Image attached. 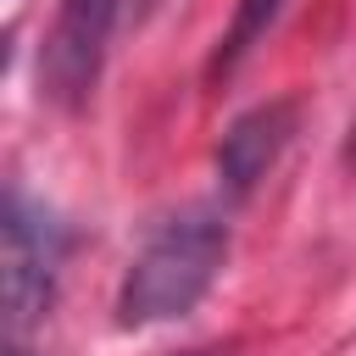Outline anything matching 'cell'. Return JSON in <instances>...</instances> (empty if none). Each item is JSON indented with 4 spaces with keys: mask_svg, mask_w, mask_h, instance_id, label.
I'll return each mask as SVG.
<instances>
[{
    "mask_svg": "<svg viewBox=\"0 0 356 356\" xmlns=\"http://www.w3.org/2000/svg\"><path fill=\"white\" fill-rule=\"evenodd\" d=\"M228 261V217L217 206L167 211L117 284V328H150L195 312Z\"/></svg>",
    "mask_w": 356,
    "mask_h": 356,
    "instance_id": "6da1fadb",
    "label": "cell"
},
{
    "mask_svg": "<svg viewBox=\"0 0 356 356\" xmlns=\"http://www.w3.org/2000/svg\"><path fill=\"white\" fill-rule=\"evenodd\" d=\"M150 11V0H61L44 50H39V83L61 106H83L100 83V67L111 44Z\"/></svg>",
    "mask_w": 356,
    "mask_h": 356,
    "instance_id": "3957f363",
    "label": "cell"
},
{
    "mask_svg": "<svg viewBox=\"0 0 356 356\" xmlns=\"http://www.w3.org/2000/svg\"><path fill=\"white\" fill-rule=\"evenodd\" d=\"M289 134H295V106L289 100H267V106H250L245 117H234L228 134H222V145H217L222 189L228 195H250L273 172V161L284 156Z\"/></svg>",
    "mask_w": 356,
    "mask_h": 356,
    "instance_id": "277c9868",
    "label": "cell"
},
{
    "mask_svg": "<svg viewBox=\"0 0 356 356\" xmlns=\"http://www.w3.org/2000/svg\"><path fill=\"white\" fill-rule=\"evenodd\" d=\"M67 261V228L28 200L22 189L6 195L0 217V306H6V356H28V334L44 323L56 300V278Z\"/></svg>",
    "mask_w": 356,
    "mask_h": 356,
    "instance_id": "7a4b0ae2",
    "label": "cell"
},
{
    "mask_svg": "<svg viewBox=\"0 0 356 356\" xmlns=\"http://www.w3.org/2000/svg\"><path fill=\"white\" fill-rule=\"evenodd\" d=\"M278 11H284V0H239L234 6V22L217 33V50H211V78H228L261 39H267V28L278 22Z\"/></svg>",
    "mask_w": 356,
    "mask_h": 356,
    "instance_id": "5b68a950",
    "label": "cell"
}]
</instances>
